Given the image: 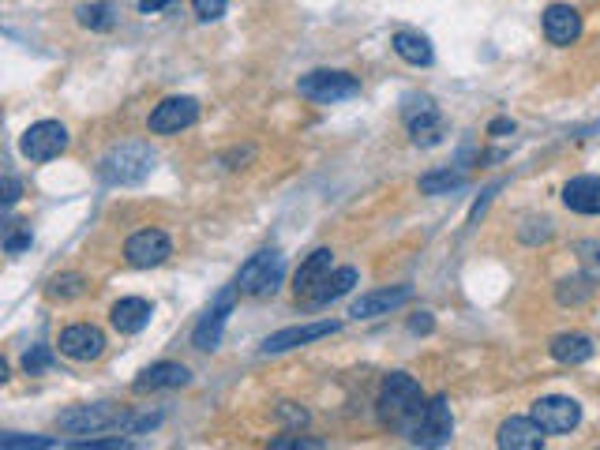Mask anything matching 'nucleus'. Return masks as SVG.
Masks as SVG:
<instances>
[{
	"label": "nucleus",
	"mask_w": 600,
	"mask_h": 450,
	"mask_svg": "<svg viewBox=\"0 0 600 450\" xmlns=\"http://www.w3.org/2000/svg\"><path fill=\"white\" fill-rule=\"evenodd\" d=\"M237 297H240L237 282L225 285L222 293L214 297V304H210L207 312H203V319H199V323H195V330H192V345H195V349H203V353H214V349L222 345L225 323H229V315H233V308H237Z\"/></svg>",
	"instance_id": "obj_7"
},
{
	"label": "nucleus",
	"mask_w": 600,
	"mask_h": 450,
	"mask_svg": "<svg viewBox=\"0 0 600 450\" xmlns=\"http://www.w3.org/2000/svg\"><path fill=\"white\" fill-rule=\"evenodd\" d=\"M23 368H27V375H42L53 368V349L49 345H34L27 357H23Z\"/></svg>",
	"instance_id": "obj_30"
},
{
	"label": "nucleus",
	"mask_w": 600,
	"mask_h": 450,
	"mask_svg": "<svg viewBox=\"0 0 600 450\" xmlns=\"http://www.w3.org/2000/svg\"><path fill=\"white\" fill-rule=\"evenodd\" d=\"M465 184V173L462 169H432V173H424L420 177V195H447L454 188H462Z\"/></svg>",
	"instance_id": "obj_25"
},
{
	"label": "nucleus",
	"mask_w": 600,
	"mask_h": 450,
	"mask_svg": "<svg viewBox=\"0 0 600 450\" xmlns=\"http://www.w3.org/2000/svg\"><path fill=\"white\" fill-rule=\"evenodd\" d=\"M278 417L300 428V424H308V409H300V405H293V402H282L278 405Z\"/></svg>",
	"instance_id": "obj_35"
},
{
	"label": "nucleus",
	"mask_w": 600,
	"mask_h": 450,
	"mask_svg": "<svg viewBox=\"0 0 600 450\" xmlns=\"http://www.w3.org/2000/svg\"><path fill=\"white\" fill-rule=\"evenodd\" d=\"M30 225H23V229H15V222L8 225V237H4V252L8 255H19V252H27L30 248Z\"/></svg>",
	"instance_id": "obj_31"
},
{
	"label": "nucleus",
	"mask_w": 600,
	"mask_h": 450,
	"mask_svg": "<svg viewBox=\"0 0 600 450\" xmlns=\"http://www.w3.org/2000/svg\"><path fill=\"white\" fill-rule=\"evenodd\" d=\"M488 132H492V135H507V132H514V120H507V117L492 120V124H488Z\"/></svg>",
	"instance_id": "obj_39"
},
{
	"label": "nucleus",
	"mask_w": 600,
	"mask_h": 450,
	"mask_svg": "<svg viewBox=\"0 0 600 450\" xmlns=\"http://www.w3.org/2000/svg\"><path fill=\"white\" fill-rule=\"evenodd\" d=\"M563 207L585 218H597L600 214V177H574L563 184Z\"/></svg>",
	"instance_id": "obj_19"
},
{
	"label": "nucleus",
	"mask_w": 600,
	"mask_h": 450,
	"mask_svg": "<svg viewBox=\"0 0 600 450\" xmlns=\"http://www.w3.org/2000/svg\"><path fill=\"white\" fill-rule=\"evenodd\" d=\"M533 420H537L548 435H567L578 428L582 405L574 402V398H563V394H548V398H537V402H533Z\"/></svg>",
	"instance_id": "obj_11"
},
{
	"label": "nucleus",
	"mask_w": 600,
	"mask_h": 450,
	"mask_svg": "<svg viewBox=\"0 0 600 450\" xmlns=\"http://www.w3.org/2000/svg\"><path fill=\"white\" fill-rule=\"evenodd\" d=\"M330 263H334V252H330V248H315V252L300 263L297 278H293V293H297V300H308L319 285L327 282Z\"/></svg>",
	"instance_id": "obj_20"
},
{
	"label": "nucleus",
	"mask_w": 600,
	"mask_h": 450,
	"mask_svg": "<svg viewBox=\"0 0 600 450\" xmlns=\"http://www.w3.org/2000/svg\"><path fill=\"white\" fill-rule=\"evenodd\" d=\"M60 353L68 360H98L105 353V334L98 327H90V323H75V327H64L60 330Z\"/></svg>",
	"instance_id": "obj_15"
},
{
	"label": "nucleus",
	"mask_w": 600,
	"mask_h": 450,
	"mask_svg": "<svg viewBox=\"0 0 600 450\" xmlns=\"http://www.w3.org/2000/svg\"><path fill=\"white\" fill-rule=\"evenodd\" d=\"M424 390L409 372H390L383 379V390H379V420L394 428V432H409L413 420L420 417L424 409Z\"/></svg>",
	"instance_id": "obj_1"
},
{
	"label": "nucleus",
	"mask_w": 600,
	"mask_h": 450,
	"mask_svg": "<svg viewBox=\"0 0 600 450\" xmlns=\"http://www.w3.org/2000/svg\"><path fill=\"white\" fill-rule=\"evenodd\" d=\"M154 162H158V154L150 150V143H139V139L117 143V147L105 150V158L98 162V177L113 188H132L154 173Z\"/></svg>",
	"instance_id": "obj_2"
},
{
	"label": "nucleus",
	"mask_w": 600,
	"mask_h": 450,
	"mask_svg": "<svg viewBox=\"0 0 600 450\" xmlns=\"http://www.w3.org/2000/svg\"><path fill=\"white\" fill-rule=\"evenodd\" d=\"M19 192H23L19 177H15V173H4V203H8V207H15V203H19Z\"/></svg>",
	"instance_id": "obj_37"
},
{
	"label": "nucleus",
	"mask_w": 600,
	"mask_h": 450,
	"mask_svg": "<svg viewBox=\"0 0 600 450\" xmlns=\"http://www.w3.org/2000/svg\"><path fill=\"white\" fill-rule=\"evenodd\" d=\"M285 274V259L278 248H263L255 252L244 267L237 270V289L244 297H270Z\"/></svg>",
	"instance_id": "obj_4"
},
{
	"label": "nucleus",
	"mask_w": 600,
	"mask_h": 450,
	"mask_svg": "<svg viewBox=\"0 0 600 450\" xmlns=\"http://www.w3.org/2000/svg\"><path fill=\"white\" fill-rule=\"evenodd\" d=\"M597 293V285H593V278L589 274H578V278H563L559 282V289H555V297H559V304H570V308H578V304H585V300Z\"/></svg>",
	"instance_id": "obj_26"
},
{
	"label": "nucleus",
	"mask_w": 600,
	"mask_h": 450,
	"mask_svg": "<svg viewBox=\"0 0 600 450\" xmlns=\"http://www.w3.org/2000/svg\"><path fill=\"white\" fill-rule=\"evenodd\" d=\"M195 120H199V102L180 94V98H165V102L154 105L147 128L154 135H177L184 128H192Z\"/></svg>",
	"instance_id": "obj_12"
},
{
	"label": "nucleus",
	"mask_w": 600,
	"mask_h": 450,
	"mask_svg": "<svg viewBox=\"0 0 600 450\" xmlns=\"http://www.w3.org/2000/svg\"><path fill=\"white\" fill-rule=\"evenodd\" d=\"M150 315H154L150 300H143V297H120L117 304H113L109 319H113V327H117L120 334H139V330L150 323Z\"/></svg>",
	"instance_id": "obj_21"
},
{
	"label": "nucleus",
	"mask_w": 600,
	"mask_h": 450,
	"mask_svg": "<svg viewBox=\"0 0 600 450\" xmlns=\"http://www.w3.org/2000/svg\"><path fill=\"white\" fill-rule=\"evenodd\" d=\"M79 27L87 30H113L117 27V8L102 0V4H83L79 8Z\"/></svg>",
	"instance_id": "obj_27"
},
{
	"label": "nucleus",
	"mask_w": 600,
	"mask_h": 450,
	"mask_svg": "<svg viewBox=\"0 0 600 450\" xmlns=\"http://www.w3.org/2000/svg\"><path fill=\"white\" fill-rule=\"evenodd\" d=\"M192 8L203 23H210V19H222L225 8H229V0H192Z\"/></svg>",
	"instance_id": "obj_34"
},
{
	"label": "nucleus",
	"mask_w": 600,
	"mask_h": 450,
	"mask_svg": "<svg viewBox=\"0 0 600 450\" xmlns=\"http://www.w3.org/2000/svg\"><path fill=\"white\" fill-rule=\"evenodd\" d=\"M169 4H173V0H143V4H139V12L154 15V12H162V8H169Z\"/></svg>",
	"instance_id": "obj_40"
},
{
	"label": "nucleus",
	"mask_w": 600,
	"mask_h": 450,
	"mask_svg": "<svg viewBox=\"0 0 600 450\" xmlns=\"http://www.w3.org/2000/svg\"><path fill=\"white\" fill-rule=\"evenodd\" d=\"M544 38L559 49H567L582 38V15L578 8H570V4H552L548 12H544Z\"/></svg>",
	"instance_id": "obj_17"
},
{
	"label": "nucleus",
	"mask_w": 600,
	"mask_h": 450,
	"mask_svg": "<svg viewBox=\"0 0 600 450\" xmlns=\"http://www.w3.org/2000/svg\"><path fill=\"white\" fill-rule=\"evenodd\" d=\"M297 90L308 98V102H319V105H334V102H345V98H353L360 94V79L349 72H334V68H319V72H308L300 75Z\"/></svg>",
	"instance_id": "obj_6"
},
{
	"label": "nucleus",
	"mask_w": 600,
	"mask_h": 450,
	"mask_svg": "<svg viewBox=\"0 0 600 450\" xmlns=\"http://www.w3.org/2000/svg\"><path fill=\"white\" fill-rule=\"evenodd\" d=\"M544 428H540L533 417H510L499 424V435H495V443L503 450H540L544 447Z\"/></svg>",
	"instance_id": "obj_18"
},
{
	"label": "nucleus",
	"mask_w": 600,
	"mask_h": 450,
	"mask_svg": "<svg viewBox=\"0 0 600 450\" xmlns=\"http://www.w3.org/2000/svg\"><path fill=\"white\" fill-rule=\"evenodd\" d=\"M402 120L417 147H435L443 139V113L428 94H409L402 102Z\"/></svg>",
	"instance_id": "obj_8"
},
{
	"label": "nucleus",
	"mask_w": 600,
	"mask_h": 450,
	"mask_svg": "<svg viewBox=\"0 0 600 450\" xmlns=\"http://www.w3.org/2000/svg\"><path fill=\"white\" fill-rule=\"evenodd\" d=\"M593 353H597V345H593V338L589 334H559V338H552V357L559 360V364H585V360H593Z\"/></svg>",
	"instance_id": "obj_23"
},
{
	"label": "nucleus",
	"mask_w": 600,
	"mask_h": 450,
	"mask_svg": "<svg viewBox=\"0 0 600 450\" xmlns=\"http://www.w3.org/2000/svg\"><path fill=\"white\" fill-rule=\"evenodd\" d=\"M409 300H413V285H387V289L360 293V297L353 300L349 315H353V319H379V315L398 312V308L409 304Z\"/></svg>",
	"instance_id": "obj_13"
},
{
	"label": "nucleus",
	"mask_w": 600,
	"mask_h": 450,
	"mask_svg": "<svg viewBox=\"0 0 600 450\" xmlns=\"http://www.w3.org/2000/svg\"><path fill=\"white\" fill-rule=\"evenodd\" d=\"M128 409L109 402H94V405H72L64 409L57 417L60 432H72V435H98V432H124L128 424Z\"/></svg>",
	"instance_id": "obj_3"
},
{
	"label": "nucleus",
	"mask_w": 600,
	"mask_h": 450,
	"mask_svg": "<svg viewBox=\"0 0 600 450\" xmlns=\"http://www.w3.org/2000/svg\"><path fill=\"white\" fill-rule=\"evenodd\" d=\"M432 327H435V319L428 312H417L409 319V330H413V334H432Z\"/></svg>",
	"instance_id": "obj_38"
},
{
	"label": "nucleus",
	"mask_w": 600,
	"mask_h": 450,
	"mask_svg": "<svg viewBox=\"0 0 600 450\" xmlns=\"http://www.w3.org/2000/svg\"><path fill=\"white\" fill-rule=\"evenodd\" d=\"M450 435H454V413H450V402L447 398H432V402H424L420 417L413 420V428L405 432V439L417 443V447H447Z\"/></svg>",
	"instance_id": "obj_5"
},
{
	"label": "nucleus",
	"mask_w": 600,
	"mask_h": 450,
	"mask_svg": "<svg viewBox=\"0 0 600 450\" xmlns=\"http://www.w3.org/2000/svg\"><path fill=\"white\" fill-rule=\"evenodd\" d=\"M0 447H4V450H23V447L49 450V447H57V439H45V435H15V432H4V435H0Z\"/></svg>",
	"instance_id": "obj_29"
},
{
	"label": "nucleus",
	"mask_w": 600,
	"mask_h": 450,
	"mask_svg": "<svg viewBox=\"0 0 600 450\" xmlns=\"http://www.w3.org/2000/svg\"><path fill=\"white\" fill-rule=\"evenodd\" d=\"M169 255H173V240H169L165 229H139V233H132L128 244H124V259L139 270L162 267Z\"/></svg>",
	"instance_id": "obj_10"
},
{
	"label": "nucleus",
	"mask_w": 600,
	"mask_h": 450,
	"mask_svg": "<svg viewBox=\"0 0 600 450\" xmlns=\"http://www.w3.org/2000/svg\"><path fill=\"white\" fill-rule=\"evenodd\" d=\"M499 188H503V184H499V180H495L492 188H488V192L480 195L477 203H473V210H469V222H480V214H484V210H488V203H492V195L499 192Z\"/></svg>",
	"instance_id": "obj_36"
},
{
	"label": "nucleus",
	"mask_w": 600,
	"mask_h": 450,
	"mask_svg": "<svg viewBox=\"0 0 600 450\" xmlns=\"http://www.w3.org/2000/svg\"><path fill=\"white\" fill-rule=\"evenodd\" d=\"M45 293H49V300H75L87 293V278L83 274H57L45 285Z\"/></svg>",
	"instance_id": "obj_28"
},
{
	"label": "nucleus",
	"mask_w": 600,
	"mask_h": 450,
	"mask_svg": "<svg viewBox=\"0 0 600 450\" xmlns=\"http://www.w3.org/2000/svg\"><path fill=\"white\" fill-rule=\"evenodd\" d=\"M132 443L128 439H120V435H109V439H79L75 450H128Z\"/></svg>",
	"instance_id": "obj_33"
},
{
	"label": "nucleus",
	"mask_w": 600,
	"mask_h": 450,
	"mask_svg": "<svg viewBox=\"0 0 600 450\" xmlns=\"http://www.w3.org/2000/svg\"><path fill=\"white\" fill-rule=\"evenodd\" d=\"M192 383V372L177 364V360H158V364H150L147 372H139L135 379V394H154V390H177V387H188Z\"/></svg>",
	"instance_id": "obj_16"
},
{
	"label": "nucleus",
	"mask_w": 600,
	"mask_h": 450,
	"mask_svg": "<svg viewBox=\"0 0 600 450\" xmlns=\"http://www.w3.org/2000/svg\"><path fill=\"white\" fill-rule=\"evenodd\" d=\"M19 150L30 162H53L68 150V128L60 120H38L19 135Z\"/></svg>",
	"instance_id": "obj_9"
},
{
	"label": "nucleus",
	"mask_w": 600,
	"mask_h": 450,
	"mask_svg": "<svg viewBox=\"0 0 600 450\" xmlns=\"http://www.w3.org/2000/svg\"><path fill=\"white\" fill-rule=\"evenodd\" d=\"M338 330H342L338 319H319V323H304V327H285L263 342V353H267V357L289 353V349H300V345L315 342V338H330V334H338Z\"/></svg>",
	"instance_id": "obj_14"
},
{
	"label": "nucleus",
	"mask_w": 600,
	"mask_h": 450,
	"mask_svg": "<svg viewBox=\"0 0 600 450\" xmlns=\"http://www.w3.org/2000/svg\"><path fill=\"white\" fill-rule=\"evenodd\" d=\"M390 45H394V53H398L405 64H413V68H428L435 60L432 42H428L424 34H417V30H398V34L390 38Z\"/></svg>",
	"instance_id": "obj_22"
},
{
	"label": "nucleus",
	"mask_w": 600,
	"mask_h": 450,
	"mask_svg": "<svg viewBox=\"0 0 600 450\" xmlns=\"http://www.w3.org/2000/svg\"><path fill=\"white\" fill-rule=\"evenodd\" d=\"M274 450H319V439H304V435H282V439H270Z\"/></svg>",
	"instance_id": "obj_32"
},
{
	"label": "nucleus",
	"mask_w": 600,
	"mask_h": 450,
	"mask_svg": "<svg viewBox=\"0 0 600 450\" xmlns=\"http://www.w3.org/2000/svg\"><path fill=\"white\" fill-rule=\"evenodd\" d=\"M353 285H357V267H338V270H330L327 282L319 285L312 297H308V304H312V308H323V304H330V300L345 297V293H349Z\"/></svg>",
	"instance_id": "obj_24"
}]
</instances>
